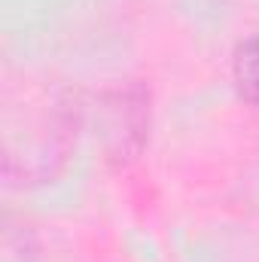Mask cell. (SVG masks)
<instances>
[{
	"label": "cell",
	"instance_id": "6da1fadb",
	"mask_svg": "<svg viewBox=\"0 0 259 262\" xmlns=\"http://www.w3.org/2000/svg\"><path fill=\"white\" fill-rule=\"evenodd\" d=\"M235 79L241 92L259 107V37H250L235 52Z\"/></svg>",
	"mask_w": 259,
	"mask_h": 262
}]
</instances>
